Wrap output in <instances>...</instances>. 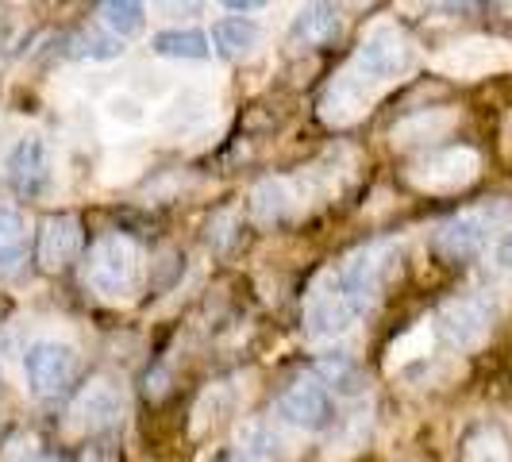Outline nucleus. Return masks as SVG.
Segmentation results:
<instances>
[{
    "label": "nucleus",
    "instance_id": "20e7f679",
    "mask_svg": "<svg viewBox=\"0 0 512 462\" xmlns=\"http://www.w3.org/2000/svg\"><path fill=\"white\" fill-rule=\"evenodd\" d=\"M359 305L343 293V285L335 278V270L320 274L312 289L305 293V308H301V320H305V335L312 343H328L347 335L359 324Z\"/></svg>",
    "mask_w": 512,
    "mask_h": 462
},
{
    "label": "nucleus",
    "instance_id": "2eb2a0df",
    "mask_svg": "<svg viewBox=\"0 0 512 462\" xmlns=\"http://www.w3.org/2000/svg\"><path fill=\"white\" fill-rule=\"evenodd\" d=\"M459 128V112L455 108H420L405 120H397L389 131V143L397 151H412V147H432L436 139H447Z\"/></svg>",
    "mask_w": 512,
    "mask_h": 462
},
{
    "label": "nucleus",
    "instance_id": "9b49d317",
    "mask_svg": "<svg viewBox=\"0 0 512 462\" xmlns=\"http://www.w3.org/2000/svg\"><path fill=\"white\" fill-rule=\"evenodd\" d=\"M439 335L455 347V351H474L489 339V328H493V305L482 301V297H451L447 305L439 308L436 316Z\"/></svg>",
    "mask_w": 512,
    "mask_h": 462
},
{
    "label": "nucleus",
    "instance_id": "72a5a7b5",
    "mask_svg": "<svg viewBox=\"0 0 512 462\" xmlns=\"http://www.w3.org/2000/svg\"><path fill=\"white\" fill-rule=\"evenodd\" d=\"M224 462H251L247 455H231V459H224Z\"/></svg>",
    "mask_w": 512,
    "mask_h": 462
},
{
    "label": "nucleus",
    "instance_id": "c85d7f7f",
    "mask_svg": "<svg viewBox=\"0 0 512 462\" xmlns=\"http://www.w3.org/2000/svg\"><path fill=\"white\" fill-rule=\"evenodd\" d=\"M366 428H370V416H351L332 436V451L324 455V462H347L359 447H366Z\"/></svg>",
    "mask_w": 512,
    "mask_h": 462
},
{
    "label": "nucleus",
    "instance_id": "2f4dec72",
    "mask_svg": "<svg viewBox=\"0 0 512 462\" xmlns=\"http://www.w3.org/2000/svg\"><path fill=\"white\" fill-rule=\"evenodd\" d=\"M116 447L112 443H93V447H85V462H116Z\"/></svg>",
    "mask_w": 512,
    "mask_h": 462
},
{
    "label": "nucleus",
    "instance_id": "0eeeda50",
    "mask_svg": "<svg viewBox=\"0 0 512 462\" xmlns=\"http://www.w3.org/2000/svg\"><path fill=\"white\" fill-rule=\"evenodd\" d=\"M74 374H77L74 343L43 335V339H31L24 347V378L31 393H39V397L62 393L66 385L74 382Z\"/></svg>",
    "mask_w": 512,
    "mask_h": 462
},
{
    "label": "nucleus",
    "instance_id": "4468645a",
    "mask_svg": "<svg viewBox=\"0 0 512 462\" xmlns=\"http://www.w3.org/2000/svg\"><path fill=\"white\" fill-rule=\"evenodd\" d=\"M278 420L285 428H297V432H320L332 424V393L316 378L285 385L282 397H278Z\"/></svg>",
    "mask_w": 512,
    "mask_h": 462
},
{
    "label": "nucleus",
    "instance_id": "7c9ffc66",
    "mask_svg": "<svg viewBox=\"0 0 512 462\" xmlns=\"http://www.w3.org/2000/svg\"><path fill=\"white\" fill-rule=\"evenodd\" d=\"M39 439L31 436V432H20V436H12L4 447H0V462H39Z\"/></svg>",
    "mask_w": 512,
    "mask_h": 462
},
{
    "label": "nucleus",
    "instance_id": "a878e982",
    "mask_svg": "<svg viewBox=\"0 0 512 462\" xmlns=\"http://www.w3.org/2000/svg\"><path fill=\"white\" fill-rule=\"evenodd\" d=\"M70 54L74 58H89V62H112V58L124 54V43L112 39L104 27L101 31H77L74 39H70Z\"/></svg>",
    "mask_w": 512,
    "mask_h": 462
},
{
    "label": "nucleus",
    "instance_id": "6ab92c4d",
    "mask_svg": "<svg viewBox=\"0 0 512 462\" xmlns=\"http://www.w3.org/2000/svg\"><path fill=\"white\" fill-rule=\"evenodd\" d=\"M239 455L251 462H282L289 459V439L270 420H251L239 428Z\"/></svg>",
    "mask_w": 512,
    "mask_h": 462
},
{
    "label": "nucleus",
    "instance_id": "b1692460",
    "mask_svg": "<svg viewBox=\"0 0 512 462\" xmlns=\"http://www.w3.org/2000/svg\"><path fill=\"white\" fill-rule=\"evenodd\" d=\"M24 243H27V224L16 208L0 205V278L16 274L24 262Z\"/></svg>",
    "mask_w": 512,
    "mask_h": 462
},
{
    "label": "nucleus",
    "instance_id": "dca6fc26",
    "mask_svg": "<svg viewBox=\"0 0 512 462\" xmlns=\"http://www.w3.org/2000/svg\"><path fill=\"white\" fill-rule=\"evenodd\" d=\"M81 251V220L77 216H51L39 228V243H35V258L47 274L66 270Z\"/></svg>",
    "mask_w": 512,
    "mask_h": 462
},
{
    "label": "nucleus",
    "instance_id": "1a4fd4ad",
    "mask_svg": "<svg viewBox=\"0 0 512 462\" xmlns=\"http://www.w3.org/2000/svg\"><path fill=\"white\" fill-rule=\"evenodd\" d=\"M316 174L308 170L301 178H266L251 189V216L258 224H285L297 212H305L316 197Z\"/></svg>",
    "mask_w": 512,
    "mask_h": 462
},
{
    "label": "nucleus",
    "instance_id": "f03ea898",
    "mask_svg": "<svg viewBox=\"0 0 512 462\" xmlns=\"http://www.w3.org/2000/svg\"><path fill=\"white\" fill-rule=\"evenodd\" d=\"M401 270V251H397V243H366L359 251H351V255L339 262V270H335V278L343 285V293L359 305V312L374 305L378 297H382V289L389 285V278Z\"/></svg>",
    "mask_w": 512,
    "mask_h": 462
},
{
    "label": "nucleus",
    "instance_id": "393cba45",
    "mask_svg": "<svg viewBox=\"0 0 512 462\" xmlns=\"http://www.w3.org/2000/svg\"><path fill=\"white\" fill-rule=\"evenodd\" d=\"M462 462H512L509 439L497 428H478V432H470L466 447H462Z\"/></svg>",
    "mask_w": 512,
    "mask_h": 462
},
{
    "label": "nucleus",
    "instance_id": "a211bd4d",
    "mask_svg": "<svg viewBox=\"0 0 512 462\" xmlns=\"http://www.w3.org/2000/svg\"><path fill=\"white\" fill-rule=\"evenodd\" d=\"M208 43H212V54L220 58H247L262 47V27L255 20H243V16H231V20H216L212 31H208Z\"/></svg>",
    "mask_w": 512,
    "mask_h": 462
},
{
    "label": "nucleus",
    "instance_id": "423d86ee",
    "mask_svg": "<svg viewBox=\"0 0 512 462\" xmlns=\"http://www.w3.org/2000/svg\"><path fill=\"white\" fill-rule=\"evenodd\" d=\"M482 174V154L474 147H439L420 154L405 170V181L420 193H459Z\"/></svg>",
    "mask_w": 512,
    "mask_h": 462
},
{
    "label": "nucleus",
    "instance_id": "cd10ccee",
    "mask_svg": "<svg viewBox=\"0 0 512 462\" xmlns=\"http://www.w3.org/2000/svg\"><path fill=\"white\" fill-rule=\"evenodd\" d=\"M231 401H235V393H231L228 382L208 385L205 393H201V401H197V409H193V432H205L208 424H216L231 409Z\"/></svg>",
    "mask_w": 512,
    "mask_h": 462
},
{
    "label": "nucleus",
    "instance_id": "c9c22d12",
    "mask_svg": "<svg viewBox=\"0 0 512 462\" xmlns=\"http://www.w3.org/2000/svg\"><path fill=\"white\" fill-rule=\"evenodd\" d=\"M0 382H4V378H0Z\"/></svg>",
    "mask_w": 512,
    "mask_h": 462
},
{
    "label": "nucleus",
    "instance_id": "f704fd0d",
    "mask_svg": "<svg viewBox=\"0 0 512 462\" xmlns=\"http://www.w3.org/2000/svg\"><path fill=\"white\" fill-rule=\"evenodd\" d=\"M39 462H62V459H54V455H43V459H39Z\"/></svg>",
    "mask_w": 512,
    "mask_h": 462
},
{
    "label": "nucleus",
    "instance_id": "c756f323",
    "mask_svg": "<svg viewBox=\"0 0 512 462\" xmlns=\"http://www.w3.org/2000/svg\"><path fill=\"white\" fill-rule=\"evenodd\" d=\"M104 116L112 124H120V128H143L147 124V108H143L139 97H131V93H112L104 101Z\"/></svg>",
    "mask_w": 512,
    "mask_h": 462
},
{
    "label": "nucleus",
    "instance_id": "f257e3e1",
    "mask_svg": "<svg viewBox=\"0 0 512 462\" xmlns=\"http://www.w3.org/2000/svg\"><path fill=\"white\" fill-rule=\"evenodd\" d=\"M85 285L101 297V301H131L143 285V251L139 243L108 231L101 235L89 255H85Z\"/></svg>",
    "mask_w": 512,
    "mask_h": 462
},
{
    "label": "nucleus",
    "instance_id": "bb28decb",
    "mask_svg": "<svg viewBox=\"0 0 512 462\" xmlns=\"http://www.w3.org/2000/svg\"><path fill=\"white\" fill-rule=\"evenodd\" d=\"M428 351H432V328H428V320H424V324H416V328L405 332L401 339H393L385 366L397 370V366H405V362H412V359H424Z\"/></svg>",
    "mask_w": 512,
    "mask_h": 462
},
{
    "label": "nucleus",
    "instance_id": "ddd939ff",
    "mask_svg": "<svg viewBox=\"0 0 512 462\" xmlns=\"http://www.w3.org/2000/svg\"><path fill=\"white\" fill-rule=\"evenodd\" d=\"M374 101H378V85L366 81L355 66H347L343 74H335L328 81V89L320 97V120L332 128H347V124L362 120Z\"/></svg>",
    "mask_w": 512,
    "mask_h": 462
},
{
    "label": "nucleus",
    "instance_id": "412c9836",
    "mask_svg": "<svg viewBox=\"0 0 512 462\" xmlns=\"http://www.w3.org/2000/svg\"><path fill=\"white\" fill-rule=\"evenodd\" d=\"M316 382L339 397H359L366 393V374L351 355H320L316 359Z\"/></svg>",
    "mask_w": 512,
    "mask_h": 462
},
{
    "label": "nucleus",
    "instance_id": "f8f14e48",
    "mask_svg": "<svg viewBox=\"0 0 512 462\" xmlns=\"http://www.w3.org/2000/svg\"><path fill=\"white\" fill-rule=\"evenodd\" d=\"M4 178L20 197H43L54 181L51 143L43 135H24L4 158Z\"/></svg>",
    "mask_w": 512,
    "mask_h": 462
},
{
    "label": "nucleus",
    "instance_id": "6e6552de",
    "mask_svg": "<svg viewBox=\"0 0 512 462\" xmlns=\"http://www.w3.org/2000/svg\"><path fill=\"white\" fill-rule=\"evenodd\" d=\"M120 416H124V389L116 378L97 374V378L81 385V393L70 405V432L74 436H97V432L116 428Z\"/></svg>",
    "mask_w": 512,
    "mask_h": 462
},
{
    "label": "nucleus",
    "instance_id": "39448f33",
    "mask_svg": "<svg viewBox=\"0 0 512 462\" xmlns=\"http://www.w3.org/2000/svg\"><path fill=\"white\" fill-rule=\"evenodd\" d=\"M412 62H416L412 39L397 24H385L382 20V24H374L366 31V39L359 43V54H355L351 66H355L366 81H374V85L382 89L389 81L409 74Z\"/></svg>",
    "mask_w": 512,
    "mask_h": 462
},
{
    "label": "nucleus",
    "instance_id": "473e14b6",
    "mask_svg": "<svg viewBox=\"0 0 512 462\" xmlns=\"http://www.w3.org/2000/svg\"><path fill=\"white\" fill-rule=\"evenodd\" d=\"M497 266L505 270V274H512V228L501 235V243H497Z\"/></svg>",
    "mask_w": 512,
    "mask_h": 462
},
{
    "label": "nucleus",
    "instance_id": "4be33fe9",
    "mask_svg": "<svg viewBox=\"0 0 512 462\" xmlns=\"http://www.w3.org/2000/svg\"><path fill=\"white\" fill-rule=\"evenodd\" d=\"M208 116H212V101H208L201 89H181L178 97L166 108V128L174 135H189V131L205 128Z\"/></svg>",
    "mask_w": 512,
    "mask_h": 462
},
{
    "label": "nucleus",
    "instance_id": "9d476101",
    "mask_svg": "<svg viewBox=\"0 0 512 462\" xmlns=\"http://www.w3.org/2000/svg\"><path fill=\"white\" fill-rule=\"evenodd\" d=\"M439 74L459 77V81H474V77L497 74L512 66V43H501V39H462V43H451L447 51H439L432 58Z\"/></svg>",
    "mask_w": 512,
    "mask_h": 462
},
{
    "label": "nucleus",
    "instance_id": "5701e85b",
    "mask_svg": "<svg viewBox=\"0 0 512 462\" xmlns=\"http://www.w3.org/2000/svg\"><path fill=\"white\" fill-rule=\"evenodd\" d=\"M97 20H101V27L112 39L124 43V39L143 35V27H147V8L135 4V0H104L101 8H97Z\"/></svg>",
    "mask_w": 512,
    "mask_h": 462
},
{
    "label": "nucleus",
    "instance_id": "aec40b11",
    "mask_svg": "<svg viewBox=\"0 0 512 462\" xmlns=\"http://www.w3.org/2000/svg\"><path fill=\"white\" fill-rule=\"evenodd\" d=\"M151 51L158 58H174V62H205V58H212V43L197 27H170V31L154 35Z\"/></svg>",
    "mask_w": 512,
    "mask_h": 462
},
{
    "label": "nucleus",
    "instance_id": "f3484780",
    "mask_svg": "<svg viewBox=\"0 0 512 462\" xmlns=\"http://www.w3.org/2000/svg\"><path fill=\"white\" fill-rule=\"evenodd\" d=\"M343 12L339 8H328V4H308L301 8L297 16H293V24H289V39L297 43V47H305V51H320V47H332L343 39Z\"/></svg>",
    "mask_w": 512,
    "mask_h": 462
},
{
    "label": "nucleus",
    "instance_id": "7ed1b4c3",
    "mask_svg": "<svg viewBox=\"0 0 512 462\" xmlns=\"http://www.w3.org/2000/svg\"><path fill=\"white\" fill-rule=\"evenodd\" d=\"M512 216L509 205L493 201V205H478V208H466L459 216H451L447 224L436 228V255L447 258V262H466V258L482 255L486 243L497 235V228L505 224Z\"/></svg>",
    "mask_w": 512,
    "mask_h": 462
}]
</instances>
